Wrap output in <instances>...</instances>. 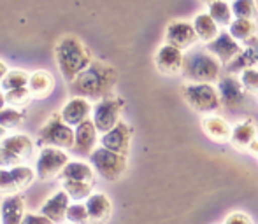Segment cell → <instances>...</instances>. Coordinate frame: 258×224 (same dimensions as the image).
Here are the masks:
<instances>
[{
    "label": "cell",
    "instance_id": "1",
    "mask_svg": "<svg viewBox=\"0 0 258 224\" xmlns=\"http://www.w3.org/2000/svg\"><path fill=\"white\" fill-rule=\"evenodd\" d=\"M116 81H118V74L111 65L93 60L90 67L71 82V93L76 98H90L100 102L112 95Z\"/></svg>",
    "mask_w": 258,
    "mask_h": 224
},
{
    "label": "cell",
    "instance_id": "2",
    "mask_svg": "<svg viewBox=\"0 0 258 224\" xmlns=\"http://www.w3.org/2000/svg\"><path fill=\"white\" fill-rule=\"evenodd\" d=\"M54 56L61 75L67 82H72L81 72H85L92 63V55L86 46L78 37H61L54 48Z\"/></svg>",
    "mask_w": 258,
    "mask_h": 224
},
{
    "label": "cell",
    "instance_id": "3",
    "mask_svg": "<svg viewBox=\"0 0 258 224\" xmlns=\"http://www.w3.org/2000/svg\"><path fill=\"white\" fill-rule=\"evenodd\" d=\"M221 63L207 49H191L184 55L181 75L188 84H211L220 79Z\"/></svg>",
    "mask_w": 258,
    "mask_h": 224
},
{
    "label": "cell",
    "instance_id": "4",
    "mask_svg": "<svg viewBox=\"0 0 258 224\" xmlns=\"http://www.w3.org/2000/svg\"><path fill=\"white\" fill-rule=\"evenodd\" d=\"M34 154V142L25 133H14L0 142V168L27 167Z\"/></svg>",
    "mask_w": 258,
    "mask_h": 224
},
{
    "label": "cell",
    "instance_id": "5",
    "mask_svg": "<svg viewBox=\"0 0 258 224\" xmlns=\"http://www.w3.org/2000/svg\"><path fill=\"white\" fill-rule=\"evenodd\" d=\"M181 95L190 109L199 114L213 116V112L220 110L221 107L220 93L213 84H184L181 88Z\"/></svg>",
    "mask_w": 258,
    "mask_h": 224
},
{
    "label": "cell",
    "instance_id": "6",
    "mask_svg": "<svg viewBox=\"0 0 258 224\" xmlns=\"http://www.w3.org/2000/svg\"><path fill=\"white\" fill-rule=\"evenodd\" d=\"M76 133L69 125H65L61 116H53L37 133V142L54 149H72Z\"/></svg>",
    "mask_w": 258,
    "mask_h": 224
},
{
    "label": "cell",
    "instance_id": "7",
    "mask_svg": "<svg viewBox=\"0 0 258 224\" xmlns=\"http://www.w3.org/2000/svg\"><path fill=\"white\" fill-rule=\"evenodd\" d=\"M90 163L95 168V172L109 182L119 180L123 173L126 172V156L111 153L104 147H97L93 151L92 156H90Z\"/></svg>",
    "mask_w": 258,
    "mask_h": 224
},
{
    "label": "cell",
    "instance_id": "8",
    "mask_svg": "<svg viewBox=\"0 0 258 224\" xmlns=\"http://www.w3.org/2000/svg\"><path fill=\"white\" fill-rule=\"evenodd\" d=\"M123 102L119 96H107V98L100 100L93 105V123H95V128L99 133L105 135L107 132H111L116 125H118L121 119V110H123Z\"/></svg>",
    "mask_w": 258,
    "mask_h": 224
},
{
    "label": "cell",
    "instance_id": "9",
    "mask_svg": "<svg viewBox=\"0 0 258 224\" xmlns=\"http://www.w3.org/2000/svg\"><path fill=\"white\" fill-rule=\"evenodd\" d=\"M69 165V156L65 151L54 149V147H44L35 161V173L39 179L51 180L54 177H60L63 168Z\"/></svg>",
    "mask_w": 258,
    "mask_h": 224
},
{
    "label": "cell",
    "instance_id": "10",
    "mask_svg": "<svg viewBox=\"0 0 258 224\" xmlns=\"http://www.w3.org/2000/svg\"><path fill=\"white\" fill-rule=\"evenodd\" d=\"M35 170L30 167L18 168H0V194L14 196L20 191L27 189L35 180Z\"/></svg>",
    "mask_w": 258,
    "mask_h": 224
},
{
    "label": "cell",
    "instance_id": "11",
    "mask_svg": "<svg viewBox=\"0 0 258 224\" xmlns=\"http://www.w3.org/2000/svg\"><path fill=\"white\" fill-rule=\"evenodd\" d=\"M206 49L216 58L221 65L228 67L235 58L241 55L244 46H241V42L235 41V39L228 34V30H225V32H220V35H218L211 44H207Z\"/></svg>",
    "mask_w": 258,
    "mask_h": 224
},
{
    "label": "cell",
    "instance_id": "12",
    "mask_svg": "<svg viewBox=\"0 0 258 224\" xmlns=\"http://www.w3.org/2000/svg\"><path fill=\"white\" fill-rule=\"evenodd\" d=\"M195 42H197V34H195L194 23L184 20H176L167 25L165 44L184 51V49H190Z\"/></svg>",
    "mask_w": 258,
    "mask_h": 224
},
{
    "label": "cell",
    "instance_id": "13",
    "mask_svg": "<svg viewBox=\"0 0 258 224\" xmlns=\"http://www.w3.org/2000/svg\"><path fill=\"white\" fill-rule=\"evenodd\" d=\"M100 142L104 149L126 156L130 153V144H132V126L125 121H119L111 132L102 135Z\"/></svg>",
    "mask_w": 258,
    "mask_h": 224
},
{
    "label": "cell",
    "instance_id": "14",
    "mask_svg": "<svg viewBox=\"0 0 258 224\" xmlns=\"http://www.w3.org/2000/svg\"><path fill=\"white\" fill-rule=\"evenodd\" d=\"M184 53L177 48H172L169 44H163L158 48L155 55V65L160 74L163 75H177L183 70Z\"/></svg>",
    "mask_w": 258,
    "mask_h": 224
},
{
    "label": "cell",
    "instance_id": "15",
    "mask_svg": "<svg viewBox=\"0 0 258 224\" xmlns=\"http://www.w3.org/2000/svg\"><path fill=\"white\" fill-rule=\"evenodd\" d=\"M76 133V140H74V151L79 156H92V153L97 149V140H99V132L95 128V123L93 119H88L83 125H79L74 130Z\"/></svg>",
    "mask_w": 258,
    "mask_h": 224
},
{
    "label": "cell",
    "instance_id": "16",
    "mask_svg": "<svg viewBox=\"0 0 258 224\" xmlns=\"http://www.w3.org/2000/svg\"><path fill=\"white\" fill-rule=\"evenodd\" d=\"M218 93H220L221 105L228 107V109H235L244 102L246 91L242 88L241 81L234 75H227L218 81Z\"/></svg>",
    "mask_w": 258,
    "mask_h": 224
},
{
    "label": "cell",
    "instance_id": "17",
    "mask_svg": "<svg viewBox=\"0 0 258 224\" xmlns=\"http://www.w3.org/2000/svg\"><path fill=\"white\" fill-rule=\"evenodd\" d=\"M90 114H93V105H92V103H90L88 100H85V98H76V96L72 100H69V102L63 105L61 112H60L63 123L71 126V128H72V126H76V128H78L79 125H83L85 121H88Z\"/></svg>",
    "mask_w": 258,
    "mask_h": 224
},
{
    "label": "cell",
    "instance_id": "18",
    "mask_svg": "<svg viewBox=\"0 0 258 224\" xmlns=\"http://www.w3.org/2000/svg\"><path fill=\"white\" fill-rule=\"evenodd\" d=\"M69 207H71V196L61 189V191H58V193H54L53 196H49L48 200L42 203L41 215L48 217L53 224H60L67 219Z\"/></svg>",
    "mask_w": 258,
    "mask_h": 224
},
{
    "label": "cell",
    "instance_id": "19",
    "mask_svg": "<svg viewBox=\"0 0 258 224\" xmlns=\"http://www.w3.org/2000/svg\"><path fill=\"white\" fill-rule=\"evenodd\" d=\"M202 130L213 142L225 144L230 142L232 139V126L228 125L227 119L220 116H204L202 118Z\"/></svg>",
    "mask_w": 258,
    "mask_h": 224
},
{
    "label": "cell",
    "instance_id": "20",
    "mask_svg": "<svg viewBox=\"0 0 258 224\" xmlns=\"http://www.w3.org/2000/svg\"><path fill=\"white\" fill-rule=\"evenodd\" d=\"M86 210L92 224H104L112 214V203L104 193H95L86 200Z\"/></svg>",
    "mask_w": 258,
    "mask_h": 224
},
{
    "label": "cell",
    "instance_id": "21",
    "mask_svg": "<svg viewBox=\"0 0 258 224\" xmlns=\"http://www.w3.org/2000/svg\"><path fill=\"white\" fill-rule=\"evenodd\" d=\"M25 200L20 194L6 196L0 203V222L2 224H21L25 219Z\"/></svg>",
    "mask_w": 258,
    "mask_h": 224
},
{
    "label": "cell",
    "instance_id": "22",
    "mask_svg": "<svg viewBox=\"0 0 258 224\" xmlns=\"http://www.w3.org/2000/svg\"><path fill=\"white\" fill-rule=\"evenodd\" d=\"M61 182H90L95 184V170L83 161H69L60 173Z\"/></svg>",
    "mask_w": 258,
    "mask_h": 224
},
{
    "label": "cell",
    "instance_id": "23",
    "mask_svg": "<svg viewBox=\"0 0 258 224\" xmlns=\"http://www.w3.org/2000/svg\"><path fill=\"white\" fill-rule=\"evenodd\" d=\"M256 125L253 119H246V121L239 123L232 128V139L230 144L237 151H248L251 142L256 139Z\"/></svg>",
    "mask_w": 258,
    "mask_h": 224
},
{
    "label": "cell",
    "instance_id": "24",
    "mask_svg": "<svg viewBox=\"0 0 258 224\" xmlns=\"http://www.w3.org/2000/svg\"><path fill=\"white\" fill-rule=\"evenodd\" d=\"M194 28H195V34H197V39L204 44H211L214 39L220 35V27L218 23L209 16L207 13H201L194 18Z\"/></svg>",
    "mask_w": 258,
    "mask_h": 224
},
{
    "label": "cell",
    "instance_id": "25",
    "mask_svg": "<svg viewBox=\"0 0 258 224\" xmlns=\"http://www.w3.org/2000/svg\"><path fill=\"white\" fill-rule=\"evenodd\" d=\"M53 88H54V79L48 72L39 70L30 75L28 89H30L32 96H35V98H46V96L51 93Z\"/></svg>",
    "mask_w": 258,
    "mask_h": 224
},
{
    "label": "cell",
    "instance_id": "26",
    "mask_svg": "<svg viewBox=\"0 0 258 224\" xmlns=\"http://www.w3.org/2000/svg\"><path fill=\"white\" fill-rule=\"evenodd\" d=\"M207 14L218 23V27H230L232 21L235 20L232 7L228 2H221V0H214V2H207Z\"/></svg>",
    "mask_w": 258,
    "mask_h": 224
},
{
    "label": "cell",
    "instance_id": "27",
    "mask_svg": "<svg viewBox=\"0 0 258 224\" xmlns=\"http://www.w3.org/2000/svg\"><path fill=\"white\" fill-rule=\"evenodd\" d=\"M228 34L237 42L244 44L246 41H249V39L256 35V23L249 20H234L230 27H228Z\"/></svg>",
    "mask_w": 258,
    "mask_h": 224
},
{
    "label": "cell",
    "instance_id": "28",
    "mask_svg": "<svg viewBox=\"0 0 258 224\" xmlns=\"http://www.w3.org/2000/svg\"><path fill=\"white\" fill-rule=\"evenodd\" d=\"M230 7L235 20L255 21V18L258 16V6L256 2H251V0H237V2H232Z\"/></svg>",
    "mask_w": 258,
    "mask_h": 224
},
{
    "label": "cell",
    "instance_id": "29",
    "mask_svg": "<svg viewBox=\"0 0 258 224\" xmlns=\"http://www.w3.org/2000/svg\"><path fill=\"white\" fill-rule=\"evenodd\" d=\"M63 184V191L74 200H88L92 196L93 184L90 182H61Z\"/></svg>",
    "mask_w": 258,
    "mask_h": 224
},
{
    "label": "cell",
    "instance_id": "30",
    "mask_svg": "<svg viewBox=\"0 0 258 224\" xmlns=\"http://www.w3.org/2000/svg\"><path fill=\"white\" fill-rule=\"evenodd\" d=\"M28 81H30V75L23 70H11L6 75L2 82V88L6 91H13V89H21V88H28Z\"/></svg>",
    "mask_w": 258,
    "mask_h": 224
},
{
    "label": "cell",
    "instance_id": "31",
    "mask_svg": "<svg viewBox=\"0 0 258 224\" xmlns=\"http://www.w3.org/2000/svg\"><path fill=\"white\" fill-rule=\"evenodd\" d=\"M25 119V112L13 109V107H6L2 112H0V126L4 130H14L23 123Z\"/></svg>",
    "mask_w": 258,
    "mask_h": 224
},
{
    "label": "cell",
    "instance_id": "32",
    "mask_svg": "<svg viewBox=\"0 0 258 224\" xmlns=\"http://www.w3.org/2000/svg\"><path fill=\"white\" fill-rule=\"evenodd\" d=\"M248 68H256V61H255L253 53L249 51L248 48H244L241 55H239L230 65H228V70H230L232 74H235V72H241V74H242V72L248 70Z\"/></svg>",
    "mask_w": 258,
    "mask_h": 224
},
{
    "label": "cell",
    "instance_id": "33",
    "mask_svg": "<svg viewBox=\"0 0 258 224\" xmlns=\"http://www.w3.org/2000/svg\"><path fill=\"white\" fill-rule=\"evenodd\" d=\"M6 98H7V105L13 107V109L20 110L21 107H25L32 100V93H30V89H28V88L13 89V91L6 93Z\"/></svg>",
    "mask_w": 258,
    "mask_h": 224
},
{
    "label": "cell",
    "instance_id": "34",
    "mask_svg": "<svg viewBox=\"0 0 258 224\" xmlns=\"http://www.w3.org/2000/svg\"><path fill=\"white\" fill-rule=\"evenodd\" d=\"M239 81H241L246 93L258 95V68H248V70H244L239 75Z\"/></svg>",
    "mask_w": 258,
    "mask_h": 224
},
{
    "label": "cell",
    "instance_id": "35",
    "mask_svg": "<svg viewBox=\"0 0 258 224\" xmlns=\"http://www.w3.org/2000/svg\"><path fill=\"white\" fill-rule=\"evenodd\" d=\"M67 219L72 224H88L90 222V215H88V210H86V205L72 203L71 207H69Z\"/></svg>",
    "mask_w": 258,
    "mask_h": 224
},
{
    "label": "cell",
    "instance_id": "36",
    "mask_svg": "<svg viewBox=\"0 0 258 224\" xmlns=\"http://www.w3.org/2000/svg\"><path fill=\"white\" fill-rule=\"evenodd\" d=\"M225 224H253V221L244 212H232V214L225 219Z\"/></svg>",
    "mask_w": 258,
    "mask_h": 224
},
{
    "label": "cell",
    "instance_id": "37",
    "mask_svg": "<svg viewBox=\"0 0 258 224\" xmlns=\"http://www.w3.org/2000/svg\"><path fill=\"white\" fill-rule=\"evenodd\" d=\"M21 224H53V222L41 214H27Z\"/></svg>",
    "mask_w": 258,
    "mask_h": 224
},
{
    "label": "cell",
    "instance_id": "38",
    "mask_svg": "<svg viewBox=\"0 0 258 224\" xmlns=\"http://www.w3.org/2000/svg\"><path fill=\"white\" fill-rule=\"evenodd\" d=\"M244 48H248L249 51L253 53V56H255V61H256V67H258V35L251 37L249 41H246L244 42Z\"/></svg>",
    "mask_w": 258,
    "mask_h": 224
},
{
    "label": "cell",
    "instance_id": "39",
    "mask_svg": "<svg viewBox=\"0 0 258 224\" xmlns=\"http://www.w3.org/2000/svg\"><path fill=\"white\" fill-rule=\"evenodd\" d=\"M7 74H9V68H7V65L4 63V61H0V84L4 82V79H6Z\"/></svg>",
    "mask_w": 258,
    "mask_h": 224
},
{
    "label": "cell",
    "instance_id": "40",
    "mask_svg": "<svg viewBox=\"0 0 258 224\" xmlns=\"http://www.w3.org/2000/svg\"><path fill=\"white\" fill-rule=\"evenodd\" d=\"M248 151L253 154V156H256V158H258V137H256V139L251 142V146L248 147Z\"/></svg>",
    "mask_w": 258,
    "mask_h": 224
},
{
    "label": "cell",
    "instance_id": "41",
    "mask_svg": "<svg viewBox=\"0 0 258 224\" xmlns=\"http://www.w3.org/2000/svg\"><path fill=\"white\" fill-rule=\"evenodd\" d=\"M6 105H7V98H6V93L0 89V112H2L4 109H6Z\"/></svg>",
    "mask_w": 258,
    "mask_h": 224
},
{
    "label": "cell",
    "instance_id": "42",
    "mask_svg": "<svg viewBox=\"0 0 258 224\" xmlns=\"http://www.w3.org/2000/svg\"><path fill=\"white\" fill-rule=\"evenodd\" d=\"M6 132H7V130H4L2 126H0V142H2V140L6 139Z\"/></svg>",
    "mask_w": 258,
    "mask_h": 224
}]
</instances>
